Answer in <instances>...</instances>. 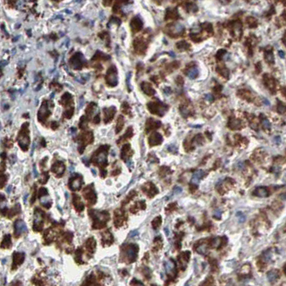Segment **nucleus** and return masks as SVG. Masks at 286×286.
Masks as SVG:
<instances>
[{"instance_id": "obj_5", "label": "nucleus", "mask_w": 286, "mask_h": 286, "mask_svg": "<svg viewBox=\"0 0 286 286\" xmlns=\"http://www.w3.org/2000/svg\"><path fill=\"white\" fill-rule=\"evenodd\" d=\"M107 146L101 147L99 150L97 151V156L94 155V158H95V160L97 161L98 164L104 165V163L106 164L107 162Z\"/></svg>"}, {"instance_id": "obj_44", "label": "nucleus", "mask_w": 286, "mask_h": 286, "mask_svg": "<svg viewBox=\"0 0 286 286\" xmlns=\"http://www.w3.org/2000/svg\"><path fill=\"white\" fill-rule=\"evenodd\" d=\"M26 197H27V195H26L25 196H24V203H26Z\"/></svg>"}, {"instance_id": "obj_30", "label": "nucleus", "mask_w": 286, "mask_h": 286, "mask_svg": "<svg viewBox=\"0 0 286 286\" xmlns=\"http://www.w3.org/2000/svg\"><path fill=\"white\" fill-rule=\"evenodd\" d=\"M160 224H161V218L160 217L155 218V219L153 220V222H152V226L155 229H157V228H158V227L160 225Z\"/></svg>"}, {"instance_id": "obj_1", "label": "nucleus", "mask_w": 286, "mask_h": 286, "mask_svg": "<svg viewBox=\"0 0 286 286\" xmlns=\"http://www.w3.org/2000/svg\"><path fill=\"white\" fill-rule=\"evenodd\" d=\"M28 123L26 122L24 124H22V130L20 131L19 136H18V142H19V146L22 148V150H27L28 145L30 144V132L28 130Z\"/></svg>"}, {"instance_id": "obj_15", "label": "nucleus", "mask_w": 286, "mask_h": 286, "mask_svg": "<svg viewBox=\"0 0 286 286\" xmlns=\"http://www.w3.org/2000/svg\"><path fill=\"white\" fill-rule=\"evenodd\" d=\"M267 277L268 281L271 283H274L279 277V272L277 270H272L269 271L267 274Z\"/></svg>"}, {"instance_id": "obj_10", "label": "nucleus", "mask_w": 286, "mask_h": 286, "mask_svg": "<svg viewBox=\"0 0 286 286\" xmlns=\"http://www.w3.org/2000/svg\"><path fill=\"white\" fill-rule=\"evenodd\" d=\"M253 195L256 197H267L269 195V192L266 187H259L255 189V190L253 193Z\"/></svg>"}, {"instance_id": "obj_37", "label": "nucleus", "mask_w": 286, "mask_h": 286, "mask_svg": "<svg viewBox=\"0 0 286 286\" xmlns=\"http://www.w3.org/2000/svg\"><path fill=\"white\" fill-rule=\"evenodd\" d=\"M99 120H100L99 115V114H97V115H96L95 117L94 118L93 122H94V123H95V124H97V123H99Z\"/></svg>"}, {"instance_id": "obj_23", "label": "nucleus", "mask_w": 286, "mask_h": 286, "mask_svg": "<svg viewBox=\"0 0 286 286\" xmlns=\"http://www.w3.org/2000/svg\"><path fill=\"white\" fill-rule=\"evenodd\" d=\"M123 126H124V118L122 115H120V117H118L117 126H116V133H119V132L122 130V128H123Z\"/></svg>"}, {"instance_id": "obj_12", "label": "nucleus", "mask_w": 286, "mask_h": 286, "mask_svg": "<svg viewBox=\"0 0 286 286\" xmlns=\"http://www.w3.org/2000/svg\"><path fill=\"white\" fill-rule=\"evenodd\" d=\"M204 175H205V173H204V171L202 170V169H199V170L196 171L195 173L193 174V177H192L191 183L195 185H198L200 183V180H201L202 177L204 176Z\"/></svg>"}, {"instance_id": "obj_22", "label": "nucleus", "mask_w": 286, "mask_h": 286, "mask_svg": "<svg viewBox=\"0 0 286 286\" xmlns=\"http://www.w3.org/2000/svg\"><path fill=\"white\" fill-rule=\"evenodd\" d=\"M81 187V179L76 178L71 181L70 188L73 190H79Z\"/></svg>"}, {"instance_id": "obj_11", "label": "nucleus", "mask_w": 286, "mask_h": 286, "mask_svg": "<svg viewBox=\"0 0 286 286\" xmlns=\"http://www.w3.org/2000/svg\"><path fill=\"white\" fill-rule=\"evenodd\" d=\"M162 142V137L157 132H155L150 136L149 142L151 145H157Z\"/></svg>"}, {"instance_id": "obj_14", "label": "nucleus", "mask_w": 286, "mask_h": 286, "mask_svg": "<svg viewBox=\"0 0 286 286\" xmlns=\"http://www.w3.org/2000/svg\"><path fill=\"white\" fill-rule=\"evenodd\" d=\"M137 247L130 246L127 250V255L130 261H134L137 257Z\"/></svg>"}, {"instance_id": "obj_34", "label": "nucleus", "mask_w": 286, "mask_h": 286, "mask_svg": "<svg viewBox=\"0 0 286 286\" xmlns=\"http://www.w3.org/2000/svg\"><path fill=\"white\" fill-rule=\"evenodd\" d=\"M266 60L270 62H273V55L271 54V53H269L266 55Z\"/></svg>"}, {"instance_id": "obj_20", "label": "nucleus", "mask_w": 286, "mask_h": 286, "mask_svg": "<svg viewBox=\"0 0 286 286\" xmlns=\"http://www.w3.org/2000/svg\"><path fill=\"white\" fill-rule=\"evenodd\" d=\"M34 229L38 230V225L40 226V225H42V214L40 212H36L35 213V218H34Z\"/></svg>"}, {"instance_id": "obj_16", "label": "nucleus", "mask_w": 286, "mask_h": 286, "mask_svg": "<svg viewBox=\"0 0 286 286\" xmlns=\"http://www.w3.org/2000/svg\"><path fill=\"white\" fill-rule=\"evenodd\" d=\"M165 267L167 274H173V272L175 270V263L173 260H169L165 263Z\"/></svg>"}, {"instance_id": "obj_4", "label": "nucleus", "mask_w": 286, "mask_h": 286, "mask_svg": "<svg viewBox=\"0 0 286 286\" xmlns=\"http://www.w3.org/2000/svg\"><path fill=\"white\" fill-rule=\"evenodd\" d=\"M148 108L152 113L157 114L160 116L162 115L166 110V107L163 104H158L157 103H149Z\"/></svg>"}, {"instance_id": "obj_19", "label": "nucleus", "mask_w": 286, "mask_h": 286, "mask_svg": "<svg viewBox=\"0 0 286 286\" xmlns=\"http://www.w3.org/2000/svg\"><path fill=\"white\" fill-rule=\"evenodd\" d=\"M142 90L145 92V93H146L147 95H152L155 94V90L152 89V87H151V85L149 83H147V82L142 83Z\"/></svg>"}, {"instance_id": "obj_3", "label": "nucleus", "mask_w": 286, "mask_h": 286, "mask_svg": "<svg viewBox=\"0 0 286 286\" xmlns=\"http://www.w3.org/2000/svg\"><path fill=\"white\" fill-rule=\"evenodd\" d=\"M84 63H85V60L81 53H77L70 59V65L75 69H81Z\"/></svg>"}, {"instance_id": "obj_2", "label": "nucleus", "mask_w": 286, "mask_h": 286, "mask_svg": "<svg viewBox=\"0 0 286 286\" xmlns=\"http://www.w3.org/2000/svg\"><path fill=\"white\" fill-rule=\"evenodd\" d=\"M106 82L108 85L114 87L117 85V72L116 67L112 65L107 70V75H106Z\"/></svg>"}, {"instance_id": "obj_26", "label": "nucleus", "mask_w": 286, "mask_h": 286, "mask_svg": "<svg viewBox=\"0 0 286 286\" xmlns=\"http://www.w3.org/2000/svg\"><path fill=\"white\" fill-rule=\"evenodd\" d=\"M96 107H97V105H96L95 103H92L89 104V105H88V107H87V109L86 110V112H87V115L88 116L92 115V114L94 113V111L95 110Z\"/></svg>"}, {"instance_id": "obj_32", "label": "nucleus", "mask_w": 286, "mask_h": 286, "mask_svg": "<svg viewBox=\"0 0 286 286\" xmlns=\"http://www.w3.org/2000/svg\"><path fill=\"white\" fill-rule=\"evenodd\" d=\"M175 29L177 33H180V32H183V30H184V26L180 24H177L175 26Z\"/></svg>"}, {"instance_id": "obj_29", "label": "nucleus", "mask_w": 286, "mask_h": 286, "mask_svg": "<svg viewBox=\"0 0 286 286\" xmlns=\"http://www.w3.org/2000/svg\"><path fill=\"white\" fill-rule=\"evenodd\" d=\"M79 127H80L81 129L85 128L87 126V119H86L85 117H82L81 118L80 122H79Z\"/></svg>"}, {"instance_id": "obj_42", "label": "nucleus", "mask_w": 286, "mask_h": 286, "mask_svg": "<svg viewBox=\"0 0 286 286\" xmlns=\"http://www.w3.org/2000/svg\"><path fill=\"white\" fill-rule=\"evenodd\" d=\"M138 232H137V231H134V232H131V234H130V235H131V237H134V235H138Z\"/></svg>"}, {"instance_id": "obj_7", "label": "nucleus", "mask_w": 286, "mask_h": 286, "mask_svg": "<svg viewBox=\"0 0 286 286\" xmlns=\"http://www.w3.org/2000/svg\"><path fill=\"white\" fill-rule=\"evenodd\" d=\"M104 121L105 123L111 122L113 119L114 114L116 112L115 107H111L110 108H104Z\"/></svg>"}, {"instance_id": "obj_36", "label": "nucleus", "mask_w": 286, "mask_h": 286, "mask_svg": "<svg viewBox=\"0 0 286 286\" xmlns=\"http://www.w3.org/2000/svg\"><path fill=\"white\" fill-rule=\"evenodd\" d=\"M214 217L217 218V219H219V218H221V212L219 210H216L214 213Z\"/></svg>"}, {"instance_id": "obj_39", "label": "nucleus", "mask_w": 286, "mask_h": 286, "mask_svg": "<svg viewBox=\"0 0 286 286\" xmlns=\"http://www.w3.org/2000/svg\"><path fill=\"white\" fill-rule=\"evenodd\" d=\"M205 98H206V99L208 100V101H210V102H212V100H213V97H212V96L211 95H210V94H208V95H207L205 96Z\"/></svg>"}, {"instance_id": "obj_31", "label": "nucleus", "mask_w": 286, "mask_h": 286, "mask_svg": "<svg viewBox=\"0 0 286 286\" xmlns=\"http://www.w3.org/2000/svg\"><path fill=\"white\" fill-rule=\"evenodd\" d=\"M122 111L124 114H128L130 112V107L127 103H124L122 106Z\"/></svg>"}, {"instance_id": "obj_8", "label": "nucleus", "mask_w": 286, "mask_h": 286, "mask_svg": "<svg viewBox=\"0 0 286 286\" xmlns=\"http://www.w3.org/2000/svg\"><path fill=\"white\" fill-rule=\"evenodd\" d=\"M14 228H15V234L17 235H20L24 232H27V228H26L25 222L21 220L16 221Z\"/></svg>"}, {"instance_id": "obj_21", "label": "nucleus", "mask_w": 286, "mask_h": 286, "mask_svg": "<svg viewBox=\"0 0 286 286\" xmlns=\"http://www.w3.org/2000/svg\"><path fill=\"white\" fill-rule=\"evenodd\" d=\"M160 122L157 121H155L154 120L150 119L148 120V123H147V130H152V129L159 127H160Z\"/></svg>"}, {"instance_id": "obj_38", "label": "nucleus", "mask_w": 286, "mask_h": 286, "mask_svg": "<svg viewBox=\"0 0 286 286\" xmlns=\"http://www.w3.org/2000/svg\"><path fill=\"white\" fill-rule=\"evenodd\" d=\"M285 110H286L285 107H284L283 105H280L278 107V111H279V112H281V113H283V112H285Z\"/></svg>"}, {"instance_id": "obj_41", "label": "nucleus", "mask_w": 286, "mask_h": 286, "mask_svg": "<svg viewBox=\"0 0 286 286\" xmlns=\"http://www.w3.org/2000/svg\"><path fill=\"white\" fill-rule=\"evenodd\" d=\"M278 54H279V56L281 57V58H283V57H285V53H284V52H283V51H279Z\"/></svg>"}, {"instance_id": "obj_28", "label": "nucleus", "mask_w": 286, "mask_h": 286, "mask_svg": "<svg viewBox=\"0 0 286 286\" xmlns=\"http://www.w3.org/2000/svg\"><path fill=\"white\" fill-rule=\"evenodd\" d=\"M236 217H237V218H238L239 222H240V223H242V222H244L246 220V216H245V214L241 212H237Z\"/></svg>"}, {"instance_id": "obj_6", "label": "nucleus", "mask_w": 286, "mask_h": 286, "mask_svg": "<svg viewBox=\"0 0 286 286\" xmlns=\"http://www.w3.org/2000/svg\"><path fill=\"white\" fill-rule=\"evenodd\" d=\"M47 103V101H44L43 103L38 112V119L42 122L45 121L51 113L48 109V105Z\"/></svg>"}, {"instance_id": "obj_27", "label": "nucleus", "mask_w": 286, "mask_h": 286, "mask_svg": "<svg viewBox=\"0 0 286 286\" xmlns=\"http://www.w3.org/2000/svg\"><path fill=\"white\" fill-rule=\"evenodd\" d=\"M132 136V128L130 127H129L127 129V130L126 133L124 134V135L122 137L121 141H122L123 140H125V139L130 138Z\"/></svg>"}, {"instance_id": "obj_24", "label": "nucleus", "mask_w": 286, "mask_h": 286, "mask_svg": "<svg viewBox=\"0 0 286 286\" xmlns=\"http://www.w3.org/2000/svg\"><path fill=\"white\" fill-rule=\"evenodd\" d=\"M198 73H199L198 69L196 67H194V68L190 69L188 72H187V77L190 79H195L197 76Z\"/></svg>"}, {"instance_id": "obj_43", "label": "nucleus", "mask_w": 286, "mask_h": 286, "mask_svg": "<svg viewBox=\"0 0 286 286\" xmlns=\"http://www.w3.org/2000/svg\"><path fill=\"white\" fill-rule=\"evenodd\" d=\"M11 188H12V186H9V187L7 188V192L8 193H10V189H11Z\"/></svg>"}, {"instance_id": "obj_25", "label": "nucleus", "mask_w": 286, "mask_h": 286, "mask_svg": "<svg viewBox=\"0 0 286 286\" xmlns=\"http://www.w3.org/2000/svg\"><path fill=\"white\" fill-rule=\"evenodd\" d=\"M195 250L199 253V254H205L207 251V246H206L205 243H202V244H200L197 248H196Z\"/></svg>"}, {"instance_id": "obj_13", "label": "nucleus", "mask_w": 286, "mask_h": 286, "mask_svg": "<svg viewBox=\"0 0 286 286\" xmlns=\"http://www.w3.org/2000/svg\"><path fill=\"white\" fill-rule=\"evenodd\" d=\"M130 25H131L132 31L135 32L140 31L141 30V28H142V21H141L138 17H134L131 21V24H130Z\"/></svg>"}, {"instance_id": "obj_40", "label": "nucleus", "mask_w": 286, "mask_h": 286, "mask_svg": "<svg viewBox=\"0 0 286 286\" xmlns=\"http://www.w3.org/2000/svg\"><path fill=\"white\" fill-rule=\"evenodd\" d=\"M33 172H34V177H38V173H37V169H36L35 166H34Z\"/></svg>"}, {"instance_id": "obj_9", "label": "nucleus", "mask_w": 286, "mask_h": 286, "mask_svg": "<svg viewBox=\"0 0 286 286\" xmlns=\"http://www.w3.org/2000/svg\"><path fill=\"white\" fill-rule=\"evenodd\" d=\"M43 190L41 189L40 190V199L41 201V203L42 204L44 207L50 208L51 205H52V202H51L50 198L48 195H45V193H47V190L44 189V192L42 191Z\"/></svg>"}, {"instance_id": "obj_18", "label": "nucleus", "mask_w": 286, "mask_h": 286, "mask_svg": "<svg viewBox=\"0 0 286 286\" xmlns=\"http://www.w3.org/2000/svg\"><path fill=\"white\" fill-rule=\"evenodd\" d=\"M65 169V165H63V163L58 162H56L53 165L52 170L55 173H60V174H62V173H64Z\"/></svg>"}, {"instance_id": "obj_33", "label": "nucleus", "mask_w": 286, "mask_h": 286, "mask_svg": "<svg viewBox=\"0 0 286 286\" xmlns=\"http://www.w3.org/2000/svg\"><path fill=\"white\" fill-rule=\"evenodd\" d=\"M182 192H183V189H182L180 187L177 186V187H175V189H174V193L175 194H176V195H179V194H180Z\"/></svg>"}, {"instance_id": "obj_45", "label": "nucleus", "mask_w": 286, "mask_h": 286, "mask_svg": "<svg viewBox=\"0 0 286 286\" xmlns=\"http://www.w3.org/2000/svg\"><path fill=\"white\" fill-rule=\"evenodd\" d=\"M285 275H286V266L285 267Z\"/></svg>"}, {"instance_id": "obj_17", "label": "nucleus", "mask_w": 286, "mask_h": 286, "mask_svg": "<svg viewBox=\"0 0 286 286\" xmlns=\"http://www.w3.org/2000/svg\"><path fill=\"white\" fill-rule=\"evenodd\" d=\"M61 102H62V105H64L65 107L69 106L72 104V97L70 94L65 93L62 97Z\"/></svg>"}, {"instance_id": "obj_35", "label": "nucleus", "mask_w": 286, "mask_h": 286, "mask_svg": "<svg viewBox=\"0 0 286 286\" xmlns=\"http://www.w3.org/2000/svg\"><path fill=\"white\" fill-rule=\"evenodd\" d=\"M263 124L265 128H269L270 127V122L267 120H263Z\"/></svg>"}]
</instances>
